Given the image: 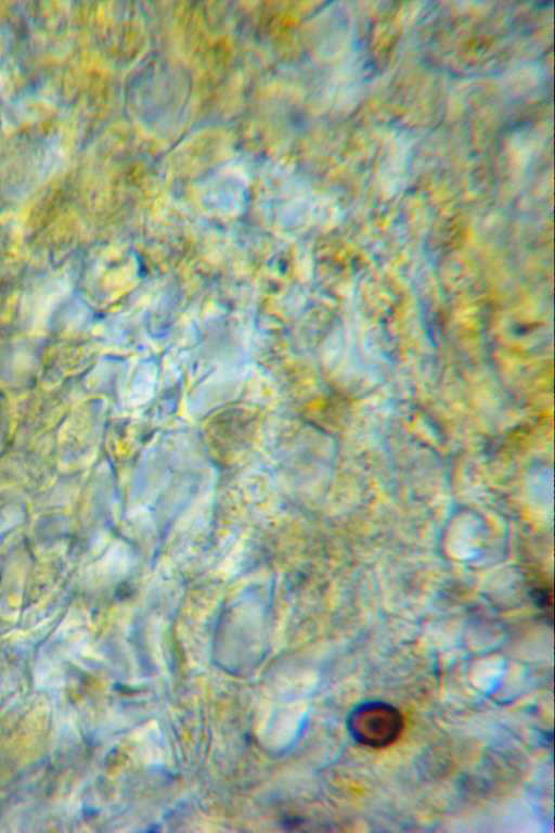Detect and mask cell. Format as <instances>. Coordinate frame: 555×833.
<instances>
[{"label": "cell", "mask_w": 555, "mask_h": 833, "mask_svg": "<svg viewBox=\"0 0 555 833\" xmlns=\"http://www.w3.org/2000/svg\"><path fill=\"white\" fill-rule=\"evenodd\" d=\"M404 719L400 710L383 701H365L356 705L348 715L347 729L360 745L384 748L401 735Z\"/></svg>", "instance_id": "1"}]
</instances>
